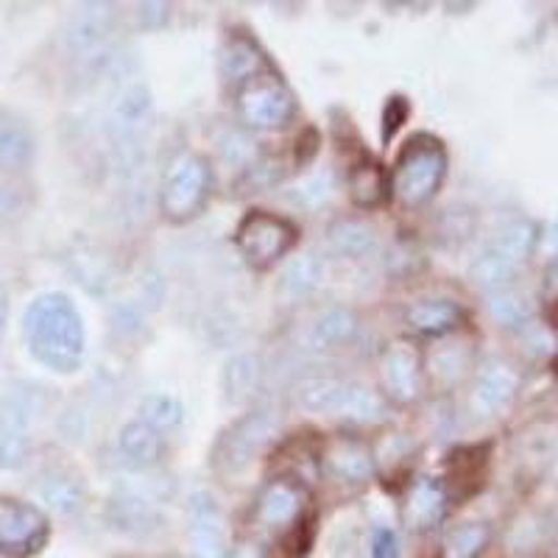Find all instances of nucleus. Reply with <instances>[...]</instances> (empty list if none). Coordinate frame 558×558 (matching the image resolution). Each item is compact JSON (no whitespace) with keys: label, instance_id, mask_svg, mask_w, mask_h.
<instances>
[{"label":"nucleus","instance_id":"obj_1","mask_svg":"<svg viewBox=\"0 0 558 558\" xmlns=\"http://www.w3.org/2000/svg\"><path fill=\"white\" fill-rule=\"evenodd\" d=\"M23 336L34 361L51 372L70 375L84 361V322L64 293H43L23 316Z\"/></svg>","mask_w":558,"mask_h":558},{"label":"nucleus","instance_id":"obj_2","mask_svg":"<svg viewBox=\"0 0 558 558\" xmlns=\"http://www.w3.org/2000/svg\"><path fill=\"white\" fill-rule=\"evenodd\" d=\"M154 123V96L146 82L132 78L114 89L109 98L107 114H104V134L114 157L121 159V166H132L143 154L148 132Z\"/></svg>","mask_w":558,"mask_h":558},{"label":"nucleus","instance_id":"obj_3","mask_svg":"<svg viewBox=\"0 0 558 558\" xmlns=\"http://www.w3.org/2000/svg\"><path fill=\"white\" fill-rule=\"evenodd\" d=\"M447 173V151L430 134H418L402 148L393 166L391 191L405 207H422L436 196Z\"/></svg>","mask_w":558,"mask_h":558},{"label":"nucleus","instance_id":"obj_4","mask_svg":"<svg viewBox=\"0 0 558 558\" xmlns=\"http://www.w3.org/2000/svg\"><path fill=\"white\" fill-rule=\"evenodd\" d=\"M114 32H118V12L109 3H84L70 14L64 48L93 82L112 64Z\"/></svg>","mask_w":558,"mask_h":558},{"label":"nucleus","instance_id":"obj_5","mask_svg":"<svg viewBox=\"0 0 558 558\" xmlns=\"http://www.w3.org/2000/svg\"><path fill=\"white\" fill-rule=\"evenodd\" d=\"M43 408V391L32 383H14L0 400V470H20L32 450V425Z\"/></svg>","mask_w":558,"mask_h":558},{"label":"nucleus","instance_id":"obj_6","mask_svg":"<svg viewBox=\"0 0 558 558\" xmlns=\"http://www.w3.org/2000/svg\"><path fill=\"white\" fill-rule=\"evenodd\" d=\"M213 193V168L198 154H187L168 171L162 191H159V209L173 223H184L196 218L209 202Z\"/></svg>","mask_w":558,"mask_h":558},{"label":"nucleus","instance_id":"obj_7","mask_svg":"<svg viewBox=\"0 0 558 558\" xmlns=\"http://www.w3.org/2000/svg\"><path fill=\"white\" fill-rule=\"evenodd\" d=\"M277 433V418L268 411H252L235 418L213 445V470L221 475L243 472Z\"/></svg>","mask_w":558,"mask_h":558},{"label":"nucleus","instance_id":"obj_8","mask_svg":"<svg viewBox=\"0 0 558 558\" xmlns=\"http://www.w3.org/2000/svg\"><path fill=\"white\" fill-rule=\"evenodd\" d=\"M238 114L248 129H268L286 126L296 112L293 93L286 87V82L274 73H257L248 82L238 87Z\"/></svg>","mask_w":558,"mask_h":558},{"label":"nucleus","instance_id":"obj_9","mask_svg":"<svg viewBox=\"0 0 558 558\" xmlns=\"http://www.w3.org/2000/svg\"><path fill=\"white\" fill-rule=\"evenodd\" d=\"M235 243L248 266L268 268L291 252V246L296 243V227L288 218L254 209L238 227Z\"/></svg>","mask_w":558,"mask_h":558},{"label":"nucleus","instance_id":"obj_10","mask_svg":"<svg viewBox=\"0 0 558 558\" xmlns=\"http://www.w3.org/2000/svg\"><path fill=\"white\" fill-rule=\"evenodd\" d=\"M48 517L43 508L23 500L0 497V556L7 558H32L48 542Z\"/></svg>","mask_w":558,"mask_h":558},{"label":"nucleus","instance_id":"obj_11","mask_svg":"<svg viewBox=\"0 0 558 558\" xmlns=\"http://www.w3.org/2000/svg\"><path fill=\"white\" fill-rule=\"evenodd\" d=\"M187 517H191L187 536H191L196 558H227V531H223V517L213 495H207V492L193 495Z\"/></svg>","mask_w":558,"mask_h":558},{"label":"nucleus","instance_id":"obj_12","mask_svg":"<svg viewBox=\"0 0 558 558\" xmlns=\"http://www.w3.org/2000/svg\"><path fill=\"white\" fill-rule=\"evenodd\" d=\"M107 520L123 536L132 539H151L162 531V514L151 500L134 492H118L107 506Z\"/></svg>","mask_w":558,"mask_h":558},{"label":"nucleus","instance_id":"obj_13","mask_svg":"<svg viewBox=\"0 0 558 558\" xmlns=\"http://www.w3.org/2000/svg\"><path fill=\"white\" fill-rule=\"evenodd\" d=\"M517 386H520V377L511 366L500 361H492L481 368L475 386H472L470 405L477 416H495L497 411L511 402V397L517 393Z\"/></svg>","mask_w":558,"mask_h":558},{"label":"nucleus","instance_id":"obj_14","mask_svg":"<svg viewBox=\"0 0 558 558\" xmlns=\"http://www.w3.org/2000/svg\"><path fill=\"white\" fill-rule=\"evenodd\" d=\"M383 388L393 402H413L418 393V355L408 343H391L380 361Z\"/></svg>","mask_w":558,"mask_h":558},{"label":"nucleus","instance_id":"obj_15","mask_svg":"<svg viewBox=\"0 0 558 558\" xmlns=\"http://www.w3.org/2000/svg\"><path fill=\"white\" fill-rule=\"evenodd\" d=\"M37 154V140L32 126L9 109H0V171L23 173L32 168Z\"/></svg>","mask_w":558,"mask_h":558},{"label":"nucleus","instance_id":"obj_16","mask_svg":"<svg viewBox=\"0 0 558 558\" xmlns=\"http://www.w3.org/2000/svg\"><path fill=\"white\" fill-rule=\"evenodd\" d=\"M447 511V492L436 477H418L413 486L408 488L405 506H402V517H405L408 527L413 531H430L438 522L445 520Z\"/></svg>","mask_w":558,"mask_h":558},{"label":"nucleus","instance_id":"obj_17","mask_svg":"<svg viewBox=\"0 0 558 558\" xmlns=\"http://www.w3.org/2000/svg\"><path fill=\"white\" fill-rule=\"evenodd\" d=\"M118 450H121L123 461L134 470H151L166 456V438L151 425H146L143 418H134L118 433Z\"/></svg>","mask_w":558,"mask_h":558},{"label":"nucleus","instance_id":"obj_18","mask_svg":"<svg viewBox=\"0 0 558 558\" xmlns=\"http://www.w3.org/2000/svg\"><path fill=\"white\" fill-rule=\"evenodd\" d=\"M324 470L330 472L336 481L343 483H363L375 475V456L361 441L352 438H338L324 452Z\"/></svg>","mask_w":558,"mask_h":558},{"label":"nucleus","instance_id":"obj_19","mask_svg":"<svg viewBox=\"0 0 558 558\" xmlns=\"http://www.w3.org/2000/svg\"><path fill=\"white\" fill-rule=\"evenodd\" d=\"M302 508H305L302 488L279 477V481H271L263 488L260 502H257V517L268 527H288L302 517Z\"/></svg>","mask_w":558,"mask_h":558},{"label":"nucleus","instance_id":"obj_20","mask_svg":"<svg viewBox=\"0 0 558 558\" xmlns=\"http://www.w3.org/2000/svg\"><path fill=\"white\" fill-rule=\"evenodd\" d=\"M463 322V313L456 302L447 299H425V302H413L405 311V324L413 332L425 338H441L447 332L458 330Z\"/></svg>","mask_w":558,"mask_h":558},{"label":"nucleus","instance_id":"obj_21","mask_svg":"<svg viewBox=\"0 0 558 558\" xmlns=\"http://www.w3.org/2000/svg\"><path fill=\"white\" fill-rule=\"evenodd\" d=\"M39 497L53 514L73 517L84 506V497H87L84 477L73 470L45 472L43 481H39Z\"/></svg>","mask_w":558,"mask_h":558},{"label":"nucleus","instance_id":"obj_22","mask_svg":"<svg viewBox=\"0 0 558 558\" xmlns=\"http://www.w3.org/2000/svg\"><path fill=\"white\" fill-rule=\"evenodd\" d=\"M355 383L338 380V377H311L296 388V402L313 413H336L343 416L352 397Z\"/></svg>","mask_w":558,"mask_h":558},{"label":"nucleus","instance_id":"obj_23","mask_svg":"<svg viewBox=\"0 0 558 558\" xmlns=\"http://www.w3.org/2000/svg\"><path fill=\"white\" fill-rule=\"evenodd\" d=\"M377 246V232L361 218H341L327 229V248L338 257L361 260Z\"/></svg>","mask_w":558,"mask_h":558},{"label":"nucleus","instance_id":"obj_24","mask_svg":"<svg viewBox=\"0 0 558 558\" xmlns=\"http://www.w3.org/2000/svg\"><path fill=\"white\" fill-rule=\"evenodd\" d=\"M260 357L252 355V352L229 357L221 375L223 400L229 405H241V402L252 400L254 391H257V383H260Z\"/></svg>","mask_w":558,"mask_h":558},{"label":"nucleus","instance_id":"obj_25","mask_svg":"<svg viewBox=\"0 0 558 558\" xmlns=\"http://www.w3.org/2000/svg\"><path fill=\"white\" fill-rule=\"evenodd\" d=\"M355 332H357L355 311H349V307H330V311L318 313L316 322L311 324L307 343H311V349H332L352 341Z\"/></svg>","mask_w":558,"mask_h":558},{"label":"nucleus","instance_id":"obj_26","mask_svg":"<svg viewBox=\"0 0 558 558\" xmlns=\"http://www.w3.org/2000/svg\"><path fill=\"white\" fill-rule=\"evenodd\" d=\"M324 282V263L316 254H299L286 263L282 277H279V293L286 299H305L316 293Z\"/></svg>","mask_w":558,"mask_h":558},{"label":"nucleus","instance_id":"obj_27","mask_svg":"<svg viewBox=\"0 0 558 558\" xmlns=\"http://www.w3.org/2000/svg\"><path fill=\"white\" fill-rule=\"evenodd\" d=\"M263 68H266L263 51L248 37H238L227 45V51H223V76L229 82H238V87H241L243 82L263 73Z\"/></svg>","mask_w":558,"mask_h":558},{"label":"nucleus","instance_id":"obj_28","mask_svg":"<svg viewBox=\"0 0 558 558\" xmlns=\"http://www.w3.org/2000/svg\"><path fill=\"white\" fill-rule=\"evenodd\" d=\"M349 193L357 207H377L388 196L386 171L372 159H363L349 173Z\"/></svg>","mask_w":558,"mask_h":558},{"label":"nucleus","instance_id":"obj_29","mask_svg":"<svg viewBox=\"0 0 558 558\" xmlns=\"http://www.w3.org/2000/svg\"><path fill=\"white\" fill-rule=\"evenodd\" d=\"M486 311L488 316L495 318L500 327H508V330H517V327H525L531 322V299L522 291H514V288H502V291L488 293L486 299Z\"/></svg>","mask_w":558,"mask_h":558},{"label":"nucleus","instance_id":"obj_30","mask_svg":"<svg viewBox=\"0 0 558 558\" xmlns=\"http://www.w3.org/2000/svg\"><path fill=\"white\" fill-rule=\"evenodd\" d=\"M517 271H520L517 263L506 260L502 254H497L495 248L488 246L486 252H483L481 257L470 266V279L477 288H483V291L495 293V291H502V288H508V282L517 277Z\"/></svg>","mask_w":558,"mask_h":558},{"label":"nucleus","instance_id":"obj_31","mask_svg":"<svg viewBox=\"0 0 558 558\" xmlns=\"http://www.w3.org/2000/svg\"><path fill=\"white\" fill-rule=\"evenodd\" d=\"M533 246H536V227L531 221H525V218L506 223L497 232L495 243H492V248L497 254H502L506 260L517 263V266H522L527 260V254L533 252Z\"/></svg>","mask_w":558,"mask_h":558},{"label":"nucleus","instance_id":"obj_32","mask_svg":"<svg viewBox=\"0 0 558 558\" xmlns=\"http://www.w3.org/2000/svg\"><path fill=\"white\" fill-rule=\"evenodd\" d=\"M140 418L159 433L177 430V427L182 425L184 408L182 402L168 397V393H151V397H146V400L140 402Z\"/></svg>","mask_w":558,"mask_h":558},{"label":"nucleus","instance_id":"obj_33","mask_svg":"<svg viewBox=\"0 0 558 558\" xmlns=\"http://www.w3.org/2000/svg\"><path fill=\"white\" fill-rule=\"evenodd\" d=\"M488 542V527L481 522H470V525H461L456 531H450V536L445 539L441 547V558H477L483 553Z\"/></svg>","mask_w":558,"mask_h":558},{"label":"nucleus","instance_id":"obj_34","mask_svg":"<svg viewBox=\"0 0 558 558\" xmlns=\"http://www.w3.org/2000/svg\"><path fill=\"white\" fill-rule=\"evenodd\" d=\"M330 193H332V171H316L311 173V177L302 179V182L293 184L291 191H288V198H291L293 204H299V207L316 209L330 198Z\"/></svg>","mask_w":558,"mask_h":558},{"label":"nucleus","instance_id":"obj_35","mask_svg":"<svg viewBox=\"0 0 558 558\" xmlns=\"http://www.w3.org/2000/svg\"><path fill=\"white\" fill-rule=\"evenodd\" d=\"M218 148H221V157L229 168H252L260 159L254 140L241 129H229L227 134H221Z\"/></svg>","mask_w":558,"mask_h":558},{"label":"nucleus","instance_id":"obj_36","mask_svg":"<svg viewBox=\"0 0 558 558\" xmlns=\"http://www.w3.org/2000/svg\"><path fill=\"white\" fill-rule=\"evenodd\" d=\"M28 207V198L26 193L20 191L17 184L12 182H0V227L3 223H12L17 221Z\"/></svg>","mask_w":558,"mask_h":558},{"label":"nucleus","instance_id":"obj_37","mask_svg":"<svg viewBox=\"0 0 558 558\" xmlns=\"http://www.w3.org/2000/svg\"><path fill=\"white\" fill-rule=\"evenodd\" d=\"M372 558H400V539L391 527H375L372 533V547H368Z\"/></svg>","mask_w":558,"mask_h":558},{"label":"nucleus","instance_id":"obj_38","mask_svg":"<svg viewBox=\"0 0 558 558\" xmlns=\"http://www.w3.org/2000/svg\"><path fill=\"white\" fill-rule=\"evenodd\" d=\"M246 184L252 191H263V187H271L279 177V168L274 159H257L252 168H246Z\"/></svg>","mask_w":558,"mask_h":558},{"label":"nucleus","instance_id":"obj_39","mask_svg":"<svg viewBox=\"0 0 558 558\" xmlns=\"http://www.w3.org/2000/svg\"><path fill=\"white\" fill-rule=\"evenodd\" d=\"M408 118V104L405 98H388L386 112H383V140H391V134H397V129L402 126V121Z\"/></svg>","mask_w":558,"mask_h":558},{"label":"nucleus","instance_id":"obj_40","mask_svg":"<svg viewBox=\"0 0 558 558\" xmlns=\"http://www.w3.org/2000/svg\"><path fill=\"white\" fill-rule=\"evenodd\" d=\"M171 17V7L168 3H140V23L143 28H162Z\"/></svg>","mask_w":558,"mask_h":558},{"label":"nucleus","instance_id":"obj_41","mask_svg":"<svg viewBox=\"0 0 558 558\" xmlns=\"http://www.w3.org/2000/svg\"><path fill=\"white\" fill-rule=\"evenodd\" d=\"M542 248H545L547 254H553V257H558V223H550V227L545 229V235H542Z\"/></svg>","mask_w":558,"mask_h":558},{"label":"nucleus","instance_id":"obj_42","mask_svg":"<svg viewBox=\"0 0 558 558\" xmlns=\"http://www.w3.org/2000/svg\"><path fill=\"white\" fill-rule=\"evenodd\" d=\"M545 293L550 299H556L558 302V263H553L550 271H547V279H545Z\"/></svg>","mask_w":558,"mask_h":558},{"label":"nucleus","instance_id":"obj_43","mask_svg":"<svg viewBox=\"0 0 558 558\" xmlns=\"http://www.w3.org/2000/svg\"><path fill=\"white\" fill-rule=\"evenodd\" d=\"M7 324H9V293L7 288L0 286V338L7 332Z\"/></svg>","mask_w":558,"mask_h":558},{"label":"nucleus","instance_id":"obj_44","mask_svg":"<svg viewBox=\"0 0 558 558\" xmlns=\"http://www.w3.org/2000/svg\"><path fill=\"white\" fill-rule=\"evenodd\" d=\"M232 558H263L260 556V547L248 545V542H243V545L235 547V556Z\"/></svg>","mask_w":558,"mask_h":558},{"label":"nucleus","instance_id":"obj_45","mask_svg":"<svg viewBox=\"0 0 558 558\" xmlns=\"http://www.w3.org/2000/svg\"><path fill=\"white\" fill-rule=\"evenodd\" d=\"M173 558H179V556H173Z\"/></svg>","mask_w":558,"mask_h":558}]
</instances>
